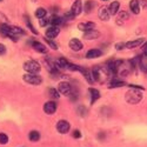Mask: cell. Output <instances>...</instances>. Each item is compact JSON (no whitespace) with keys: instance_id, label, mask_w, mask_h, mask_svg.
<instances>
[{"instance_id":"cell-29","label":"cell","mask_w":147,"mask_h":147,"mask_svg":"<svg viewBox=\"0 0 147 147\" xmlns=\"http://www.w3.org/2000/svg\"><path fill=\"white\" fill-rule=\"evenodd\" d=\"M94 1H87L86 4H85V11L87 12V13H90V12L93 9V7H94Z\"/></svg>"},{"instance_id":"cell-16","label":"cell","mask_w":147,"mask_h":147,"mask_svg":"<svg viewBox=\"0 0 147 147\" xmlns=\"http://www.w3.org/2000/svg\"><path fill=\"white\" fill-rule=\"evenodd\" d=\"M142 42H144V39L140 38V39H138V40H133V41H128V42H126V44H125V47L128 48V50H132V48H136V47L140 46Z\"/></svg>"},{"instance_id":"cell-15","label":"cell","mask_w":147,"mask_h":147,"mask_svg":"<svg viewBox=\"0 0 147 147\" xmlns=\"http://www.w3.org/2000/svg\"><path fill=\"white\" fill-rule=\"evenodd\" d=\"M0 34H1L3 36H9L11 34V26L7 25V24H0Z\"/></svg>"},{"instance_id":"cell-43","label":"cell","mask_w":147,"mask_h":147,"mask_svg":"<svg viewBox=\"0 0 147 147\" xmlns=\"http://www.w3.org/2000/svg\"><path fill=\"white\" fill-rule=\"evenodd\" d=\"M102 1H107V0H102Z\"/></svg>"},{"instance_id":"cell-24","label":"cell","mask_w":147,"mask_h":147,"mask_svg":"<svg viewBox=\"0 0 147 147\" xmlns=\"http://www.w3.org/2000/svg\"><path fill=\"white\" fill-rule=\"evenodd\" d=\"M125 85H126V82L121 81V80H112L108 84V87L109 88H115V87H122V86H125Z\"/></svg>"},{"instance_id":"cell-21","label":"cell","mask_w":147,"mask_h":147,"mask_svg":"<svg viewBox=\"0 0 147 147\" xmlns=\"http://www.w3.org/2000/svg\"><path fill=\"white\" fill-rule=\"evenodd\" d=\"M88 92H90V94H91V101H92V104H93L95 100H98V99L100 98V93H99V91L95 90V88H90Z\"/></svg>"},{"instance_id":"cell-25","label":"cell","mask_w":147,"mask_h":147,"mask_svg":"<svg viewBox=\"0 0 147 147\" xmlns=\"http://www.w3.org/2000/svg\"><path fill=\"white\" fill-rule=\"evenodd\" d=\"M57 66H58L59 68H68L69 64H68V61H67L65 58H60V59L58 60V63H57Z\"/></svg>"},{"instance_id":"cell-11","label":"cell","mask_w":147,"mask_h":147,"mask_svg":"<svg viewBox=\"0 0 147 147\" xmlns=\"http://www.w3.org/2000/svg\"><path fill=\"white\" fill-rule=\"evenodd\" d=\"M69 47L72 48V50H73V51H76V52H78V51L82 50V47H84V45H82V42H81L80 40H78V39H72V40L69 41Z\"/></svg>"},{"instance_id":"cell-7","label":"cell","mask_w":147,"mask_h":147,"mask_svg":"<svg viewBox=\"0 0 147 147\" xmlns=\"http://www.w3.org/2000/svg\"><path fill=\"white\" fill-rule=\"evenodd\" d=\"M44 111L46 112V114H54L57 111V102H54V101L46 102L44 106Z\"/></svg>"},{"instance_id":"cell-22","label":"cell","mask_w":147,"mask_h":147,"mask_svg":"<svg viewBox=\"0 0 147 147\" xmlns=\"http://www.w3.org/2000/svg\"><path fill=\"white\" fill-rule=\"evenodd\" d=\"M82 73H84V77L86 78V80H87L90 84L94 82V78H93V74H92V71H90V69H87V68H84V69H82Z\"/></svg>"},{"instance_id":"cell-3","label":"cell","mask_w":147,"mask_h":147,"mask_svg":"<svg viewBox=\"0 0 147 147\" xmlns=\"http://www.w3.org/2000/svg\"><path fill=\"white\" fill-rule=\"evenodd\" d=\"M24 69L30 72L31 74H36V73H39V71H40V65H39L38 61L28 60L24 64Z\"/></svg>"},{"instance_id":"cell-14","label":"cell","mask_w":147,"mask_h":147,"mask_svg":"<svg viewBox=\"0 0 147 147\" xmlns=\"http://www.w3.org/2000/svg\"><path fill=\"white\" fill-rule=\"evenodd\" d=\"M129 7H131V9H132V12H133L134 14H139V13H140L141 6H140V4H139L138 0H131Z\"/></svg>"},{"instance_id":"cell-39","label":"cell","mask_w":147,"mask_h":147,"mask_svg":"<svg viewBox=\"0 0 147 147\" xmlns=\"http://www.w3.org/2000/svg\"><path fill=\"white\" fill-rule=\"evenodd\" d=\"M73 137H74L76 139H78V138H80V137H81V133H80L78 129H76L74 132H73Z\"/></svg>"},{"instance_id":"cell-13","label":"cell","mask_w":147,"mask_h":147,"mask_svg":"<svg viewBox=\"0 0 147 147\" xmlns=\"http://www.w3.org/2000/svg\"><path fill=\"white\" fill-rule=\"evenodd\" d=\"M99 36H100V33H99V32H98V31H94V30H91V31L85 32L84 38H85V39H87V40H91V39H96V38H99Z\"/></svg>"},{"instance_id":"cell-2","label":"cell","mask_w":147,"mask_h":147,"mask_svg":"<svg viewBox=\"0 0 147 147\" xmlns=\"http://www.w3.org/2000/svg\"><path fill=\"white\" fill-rule=\"evenodd\" d=\"M139 88H136V90H131V91H128L127 93H126V95H125V99H126V101L128 102V104H131V105H136V104H139L140 101H141V99H142V93L140 92V91H138Z\"/></svg>"},{"instance_id":"cell-41","label":"cell","mask_w":147,"mask_h":147,"mask_svg":"<svg viewBox=\"0 0 147 147\" xmlns=\"http://www.w3.org/2000/svg\"><path fill=\"white\" fill-rule=\"evenodd\" d=\"M124 46H125V44H121V42H120V44H117V45H115V48H117V50H121V48L124 47Z\"/></svg>"},{"instance_id":"cell-36","label":"cell","mask_w":147,"mask_h":147,"mask_svg":"<svg viewBox=\"0 0 147 147\" xmlns=\"http://www.w3.org/2000/svg\"><path fill=\"white\" fill-rule=\"evenodd\" d=\"M74 14L72 13V11L71 12H67V13H65V18H67V19H74Z\"/></svg>"},{"instance_id":"cell-6","label":"cell","mask_w":147,"mask_h":147,"mask_svg":"<svg viewBox=\"0 0 147 147\" xmlns=\"http://www.w3.org/2000/svg\"><path fill=\"white\" fill-rule=\"evenodd\" d=\"M57 129H58L59 133L65 134V133H67L69 131V124L66 120H60L57 124Z\"/></svg>"},{"instance_id":"cell-19","label":"cell","mask_w":147,"mask_h":147,"mask_svg":"<svg viewBox=\"0 0 147 147\" xmlns=\"http://www.w3.org/2000/svg\"><path fill=\"white\" fill-rule=\"evenodd\" d=\"M102 53H101V51L100 50H90L87 53H86V58L87 59H94V58H99L100 55H101Z\"/></svg>"},{"instance_id":"cell-12","label":"cell","mask_w":147,"mask_h":147,"mask_svg":"<svg viewBox=\"0 0 147 147\" xmlns=\"http://www.w3.org/2000/svg\"><path fill=\"white\" fill-rule=\"evenodd\" d=\"M95 27V24L94 22H80L79 25H78V28L81 30V31H85V32H87V31H91V30H94Z\"/></svg>"},{"instance_id":"cell-31","label":"cell","mask_w":147,"mask_h":147,"mask_svg":"<svg viewBox=\"0 0 147 147\" xmlns=\"http://www.w3.org/2000/svg\"><path fill=\"white\" fill-rule=\"evenodd\" d=\"M48 92H50V96L54 98V99H58V98H59V93L57 92V90H54V88H50V90H48Z\"/></svg>"},{"instance_id":"cell-34","label":"cell","mask_w":147,"mask_h":147,"mask_svg":"<svg viewBox=\"0 0 147 147\" xmlns=\"http://www.w3.org/2000/svg\"><path fill=\"white\" fill-rule=\"evenodd\" d=\"M48 22H50V19H48V18H42V19H39V24H40V26H42V27H45Z\"/></svg>"},{"instance_id":"cell-40","label":"cell","mask_w":147,"mask_h":147,"mask_svg":"<svg viewBox=\"0 0 147 147\" xmlns=\"http://www.w3.org/2000/svg\"><path fill=\"white\" fill-rule=\"evenodd\" d=\"M138 1H139V4L142 7H147V1H146V0H138Z\"/></svg>"},{"instance_id":"cell-42","label":"cell","mask_w":147,"mask_h":147,"mask_svg":"<svg viewBox=\"0 0 147 147\" xmlns=\"http://www.w3.org/2000/svg\"><path fill=\"white\" fill-rule=\"evenodd\" d=\"M142 52H144V55H147V42H146L145 46L142 47Z\"/></svg>"},{"instance_id":"cell-8","label":"cell","mask_w":147,"mask_h":147,"mask_svg":"<svg viewBox=\"0 0 147 147\" xmlns=\"http://www.w3.org/2000/svg\"><path fill=\"white\" fill-rule=\"evenodd\" d=\"M71 11H72V13L74 14L76 17L79 16L81 13V11H82V3H81V0H76L74 4L72 5Z\"/></svg>"},{"instance_id":"cell-1","label":"cell","mask_w":147,"mask_h":147,"mask_svg":"<svg viewBox=\"0 0 147 147\" xmlns=\"http://www.w3.org/2000/svg\"><path fill=\"white\" fill-rule=\"evenodd\" d=\"M92 74H93L94 81L102 84V82H106L109 79L111 71H109L108 67H105V66H95L92 69Z\"/></svg>"},{"instance_id":"cell-9","label":"cell","mask_w":147,"mask_h":147,"mask_svg":"<svg viewBox=\"0 0 147 147\" xmlns=\"http://www.w3.org/2000/svg\"><path fill=\"white\" fill-rule=\"evenodd\" d=\"M99 18L102 20V21H107L108 19H109V9H108V7H106V6H102V7H100V9H99Z\"/></svg>"},{"instance_id":"cell-35","label":"cell","mask_w":147,"mask_h":147,"mask_svg":"<svg viewBox=\"0 0 147 147\" xmlns=\"http://www.w3.org/2000/svg\"><path fill=\"white\" fill-rule=\"evenodd\" d=\"M26 22H27V26L30 27V30H31V31H32L34 34H38V32H36V30H35V28L32 26V24H31V21H30V19H28L27 17H26Z\"/></svg>"},{"instance_id":"cell-27","label":"cell","mask_w":147,"mask_h":147,"mask_svg":"<svg viewBox=\"0 0 147 147\" xmlns=\"http://www.w3.org/2000/svg\"><path fill=\"white\" fill-rule=\"evenodd\" d=\"M28 138H30L31 141H38L40 139V134H39V132H36V131H32L30 133Z\"/></svg>"},{"instance_id":"cell-33","label":"cell","mask_w":147,"mask_h":147,"mask_svg":"<svg viewBox=\"0 0 147 147\" xmlns=\"http://www.w3.org/2000/svg\"><path fill=\"white\" fill-rule=\"evenodd\" d=\"M78 114L79 115H86V108H85L84 106H79L78 107Z\"/></svg>"},{"instance_id":"cell-38","label":"cell","mask_w":147,"mask_h":147,"mask_svg":"<svg viewBox=\"0 0 147 147\" xmlns=\"http://www.w3.org/2000/svg\"><path fill=\"white\" fill-rule=\"evenodd\" d=\"M5 53H6V47L3 44H0V55H3Z\"/></svg>"},{"instance_id":"cell-32","label":"cell","mask_w":147,"mask_h":147,"mask_svg":"<svg viewBox=\"0 0 147 147\" xmlns=\"http://www.w3.org/2000/svg\"><path fill=\"white\" fill-rule=\"evenodd\" d=\"M68 68L71 69V71H80V72H82V67H80V66H77V65H74V64H69V66H68Z\"/></svg>"},{"instance_id":"cell-17","label":"cell","mask_w":147,"mask_h":147,"mask_svg":"<svg viewBox=\"0 0 147 147\" xmlns=\"http://www.w3.org/2000/svg\"><path fill=\"white\" fill-rule=\"evenodd\" d=\"M32 47L34 48L36 52H39V53H46V52H47L46 46H44V45H42L41 42H39V41H34V42L32 44Z\"/></svg>"},{"instance_id":"cell-23","label":"cell","mask_w":147,"mask_h":147,"mask_svg":"<svg viewBox=\"0 0 147 147\" xmlns=\"http://www.w3.org/2000/svg\"><path fill=\"white\" fill-rule=\"evenodd\" d=\"M63 18H60V17H57V16H53V17H51L50 18V24L52 26H55V27H58L61 22H63Z\"/></svg>"},{"instance_id":"cell-26","label":"cell","mask_w":147,"mask_h":147,"mask_svg":"<svg viewBox=\"0 0 147 147\" xmlns=\"http://www.w3.org/2000/svg\"><path fill=\"white\" fill-rule=\"evenodd\" d=\"M139 66L141 67V69L144 72H147V55L140 57V64H139Z\"/></svg>"},{"instance_id":"cell-18","label":"cell","mask_w":147,"mask_h":147,"mask_svg":"<svg viewBox=\"0 0 147 147\" xmlns=\"http://www.w3.org/2000/svg\"><path fill=\"white\" fill-rule=\"evenodd\" d=\"M128 18H129V16H128V13L127 12H119V16H118V19H117V24H119V25H122L126 20H128Z\"/></svg>"},{"instance_id":"cell-10","label":"cell","mask_w":147,"mask_h":147,"mask_svg":"<svg viewBox=\"0 0 147 147\" xmlns=\"http://www.w3.org/2000/svg\"><path fill=\"white\" fill-rule=\"evenodd\" d=\"M59 32H60L59 27L52 26V27H50V28L46 31V36H47L48 39H54V38H57V36H58Z\"/></svg>"},{"instance_id":"cell-37","label":"cell","mask_w":147,"mask_h":147,"mask_svg":"<svg viewBox=\"0 0 147 147\" xmlns=\"http://www.w3.org/2000/svg\"><path fill=\"white\" fill-rule=\"evenodd\" d=\"M46 41H47V44H48V45L51 46V48H53V50H58V46H57L54 42H52L51 40H46Z\"/></svg>"},{"instance_id":"cell-5","label":"cell","mask_w":147,"mask_h":147,"mask_svg":"<svg viewBox=\"0 0 147 147\" xmlns=\"http://www.w3.org/2000/svg\"><path fill=\"white\" fill-rule=\"evenodd\" d=\"M59 92L63 94V95H69L71 92H72V87L71 85L66 81H63L59 84Z\"/></svg>"},{"instance_id":"cell-28","label":"cell","mask_w":147,"mask_h":147,"mask_svg":"<svg viewBox=\"0 0 147 147\" xmlns=\"http://www.w3.org/2000/svg\"><path fill=\"white\" fill-rule=\"evenodd\" d=\"M35 17L38 18V19H42V18H45L46 17V9H44V8H38L35 11Z\"/></svg>"},{"instance_id":"cell-4","label":"cell","mask_w":147,"mask_h":147,"mask_svg":"<svg viewBox=\"0 0 147 147\" xmlns=\"http://www.w3.org/2000/svg\"><path fill=\"white\" fill-rule=\"evenodd\" d=\"M24 80L31 85H40L42 81L41 77L36 76V74H26V76H24Z\"/></svg>"},{"instance_id":"cell-20","label":"cell","mask_w":147,"mask_h":147,"mask_svg":"<svg viewBox=\"0 0 147 147\" xmlns=\"http://www.w3.org/2000/svg\"><path fill=\"white\" fill-rule=\"evenodd\" d=\"M119 8H120L119 1H113L111 5H109V7H108L109 13H111V14H117L118 12H119Z\"/></svg>"},{"instance_id":"cell-44","label":"cell","mask_w":147,"mask_h":147,"mask_svg":"<svg viewBox=\"0 0 147 147\" xmlns=\"http://www.w3.org/2000/svg\"><path fill=\"white\" fill-rule=\"evenodd\" d=\"M0 1H1V0H0Z\"/></svg>"},{"instance_id":"cell-30","label":"cell","mask_w":147,"mask_h":147,"mask_svg":"<svg viewBox=\"0 0 147 147\" xmlns=\"http://www.w3.org/2000/svg\"><path fill=\"white\" fill-rule=\"evenodd\" d=\"M8 142V137L6 136L5 133H0V144L1 145H5Z\"/></svg>"}]
</instances>
